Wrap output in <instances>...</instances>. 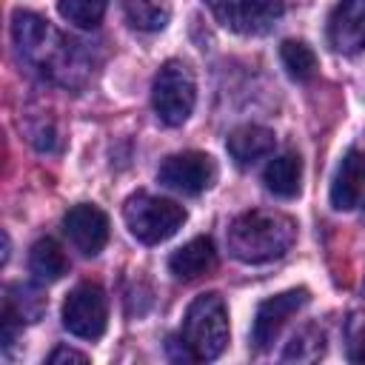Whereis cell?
Returning a JSON list of instances; mask_svg holds the SVG:
<instances>
[{
    "label": "cell",
    "instance_id": "1",
    "mask_svg": "<svg viewBox=\"0 0 365 365\" xmlns=\"http://www.w3.org/2000/svg\"><path fill=\"white\" fill-rule=\"evenodd\" d=\"M11 37L20 60L48 83H57L63 88H80L88 80L91 63L86 51L74 40L63 37L46 17L34 11H14Z\"/></svg>",
    "mask_w": 365,
    "mask_h": 365
},
{
    "label": "cell",
    "instance_id": "2",
    "mask_svg": "<svg viewBox=\"0 0 365 365\" xmlns=\"http://www.w3.org/2000/svg\"><path fill=\"white\" fill-rule=\"evenodd\" d=\"M297 240V222L282 211L251 208L228 228V251L240 262H271L282 257Z\"/></svg>",
    "mask_w": 365,
    "mask_h": 365
},
{
    "label": "cell",
    "instance_id": "3",
    "mask_svg": "<svg viewBox=\"0 0 365 365\" xmlns=\"http://www.w3.org/2000/svg\"><path fill=\"white\" fill-rule=\"evenodd\" d=\"M228 345V308L220 294H200L185 317L180 336L168 339V351L174 359L185 362H208L217 359Z\"/></svg>",
    "mask_w": 365,
    "mask_h": 365
},
{
    "label": "cell",
    "instance_id": "4",
    "mask_svg": "<svg viewBox=\"0 0 365 365\" xmlns=\"http://www.w3.org/2000/svg\"><path fill=\"white\" fill-rule=\"evenodd\" d=\"M123 220L128 225V231L145 242V245H157L168 237L177 234V228H182L185 222V208L177 205L174 200L165 197H154V194H134L125 200L123 205Z\"/></svg>",
    "mask_w": 365,
    "mask_h": 365
},
{
    "label": "cell",
    "instance_id": "5",
    "mask_svg": "<svg viewBox=\"0 0 365 365\" xmlns=\"http://www.w3.org/2000/svg\"><path fill=\"white\" fill-rule=\"evenodd\" d=\"M197 103V83L191 68L182 60H168L154 77L151 86V106L165 125H182Z\"/></svg>",
    "mask_w": 365,
    "mask_h": 365
},
{
    "label": "cell",
    "instance_id": "6",
    "mask_svg": "<svg viewBox=\"0 0 365 365\" xmlns=\"http://www.w3.org/2000/svg\"><path fill=\"white\" fill-rule=\"evenodd\" d=\"M108 322V299L97 282H80L63 302V328L80 339H100Z\"/></svg>",
    "mask_w": 365,
    "mask_h": 365
},
{
    "label": "cell",
    "instance_id": "7",
    "mask_svg": "<svg viewBox=\"0 0 365 365\" xmlns=\"http://www.w3.org/2000/svg\"><path fill=\"white\" fill-rule=\"evenodd\" d=\"M157 180L165 188L177 191V194L197 197V194H202L205 188L214 185L217 163L202 151H180V154H171L160 163Z\"/></svg>",
    "mask_w": 365,
    "mask_h": 365
},
{
    "label": "cell",
    "instance_id": "8",
    "mask_svg": "<svg viewBox=\"0 0 365 365\" xmlns=\"http://www.w3.org/2000/svg\"><path fill=\"white\" fill-rule=\"evenodd\" d=\"M205 6L237 34H265L282 17V0H205Z\"/></svg>",
    "mask_w": 365,
    "mask_h": 365
},
{
    "label": "cell",
    "instance_id": "9",
    "mask_svg": "<svg viewBox=\"0 0 365 365\" xmlns=\"http://www.w3.org/2000/svg\"><path fill=\"white\" fill-rule=\"evenodd\" d=\"M311 294L308 288H291V291H282L277 297H268L259 308H257V317H254V328H251V342L257 351H265L277 342L279 331L285 328V322L299 314L305 305H308Z\"/></svg>",
    "mask_w": 365,
    "mask_h": 365
},
{
    "label": "cell",
    "instance_id": "10",
    "mask_svg": "<svg viewBox=\"0 0 365 365\" xmlns=\"http://www.w3.org/2000/svg\"><path fill=\"white\" fill-rule=\"evenodd\" d=\"M63 231L80 254L97 257L108 242V217L97 205L83 202L68 208V214L63 217Z\"/></svg>",
    "mask_w": 365,
    "mask_h": 365
},
{
    "label": "cell",
    "instance_id": "11",
    "mask_svg": "<svg viewBox=\"0 0 365 365\" xmlns=\"http://www.w3.org/2000/svg\"><path fill=\"white\" fill-rule=\"evenodd\" d=\"M328 43L336 54L365 51V0H339L328 17Z\"/></svg>",
    "mask_w": 365,
    "mask_h": 365
},
{
    "label": "cell",
    "instance_id": "12",
    "mask_svg": "<svg viewBox=\"0 0 365 365\" xmlns=\"http://www.w3.org/2000/svg\"><path fill=\"white\" fill-rule=\"evenodd\" d=\"M362 194H365V154L351 148L336 165L331 182V205L336 211H351L359 205Z\"/></svg>",
    "mask_w": 365,
    "mask_h": 365
},
{
    "label": "cell",
    "instance_id": "13",
    "mask_svg": "<svg viewBox=\"0 0 365 365\" xmlns=\"http://www.w3.org/2000/svg\"><path fill=\"white\" fill-rule=\"evenodd\" d=\"M274 143H277V137H274L271 128H265V125H240L228 134L225 148H228L231 160L245 168V165H254L257 160L268 157L274 151Z\"/></svg>",
    "mask_w": 365,
    "mask_h": 365
},
{
    "label": "cell",
    "instance_id": "14",
    "mask_svg": "<svg viewBox=\"0 0 365 365\" xmlns=\"http://www.w3.org/2000/svg\"><path fill=\"white\" fill-rule=\"evenodd\" d=\"M217 265V251H214V242L208 237H194L191 242H185L182 248H177L171 257H168V268L177 279H200L202 274H208L211 268Z\"/></svg>",
    "mask_w": 365,
    "mask_h": 365
},
{
    "label": "cell",
    "instance_id": "15",
    "mask_svg": "<svg viewBox=\"0 0 365 365\" xmlns=\"http://www.w3.org/2000/svg\"><path fill=\"white\" fill-rule=\"evenodd\" d=\"M262 182L277 197H297L299 194V182H302V160H299V154L297 151H285V154L274 157L262 171Z\"/></svg>",
    "mask_w": 365,
    "mask_h": 365
},
{
    "label": "cell",
    "instance_id": "16",
    "mask_svg": "<svg viewBox=\"0 0 365 365\" xmlns=\"http://www.w3.org/2000/svg\"><path fill=\"white\" fill-rule=\"evenodd\" d=\"M29 268L37 279L43 282H57L66 271H68V257L60 248V242H54L51 237H43L31 245L29 251Z\"/></svg>",
    "mask_w": 365,
    "mask_h": 365
},
{
    "label": "cell",
    "instance_id": "17",
    "mask_svg": "<svg viewBox=\"0 0 365 365\" xmlns=\"http://www.w3.org/2000/svg\"><path fill=\"white\" fill-rule=\"evenodd\" d=\"M3 311H9L11 317H17L20 322H37L46 311V297L26 282H14L6 288V302Z\"/></svg>",
    "mask_w": 365,
    "mask_h": 365
},
{
    "label": "cell",
    "instance_id": "18",
    "mask_svg": "<svg viewBox=\"0 0 365 365\" xmlns=\"http://www.w3.org/2000/svg\"><path fill=\"white\" fill-rule=\"evenodd\" d=\"M325 354V334L317 325H302L282 351V362H317Z\"/></svg>",
    "mask_w": 365,
    "mask_h": 365
},
{
    "label": "cell",
    "instance_id": "19",
    "mask_svg": "<svg viewBox=\"0 0 365 365\" xmlns=\"http://www.w3.org/2000/svg\"><path fill=\"white\" fill-rule=\"evenodd\" d=\"M125 17L140 31H160L165 29L171 11L163 0H125Z\"/></svg>",
    "mask_w": 365,
    "mask_h": 365
},
{
    "label": "cell",
    "instance_id": "20",
    "mask_svg": "<svg viewBox=\"0 0 365 365\" xmlns=\"http://www.w3.org/2000/svg\"><path fill=\"white\" fill-rule=\"evenodd\" d=\"M279 57H282L285 71L299 83H305V80H311L317 74V54L302 40H285L279 46Z\"/></svg>",
    "mask_w": 365,
    "mask_h": 365
},
{
    "label": "cell",
    "instance_id": "21",
    "mask_svg": "<svg viewBox=\"0 0 365 365\" xmlns=\"http://www.w3.org/2000/svg\"><path fill=\"white\" fill-rule=\"evenodd\" d=\"M106 6H108V0H60L57 3L60 17L68 20L71 26H77V29L100 26V20L106 14Z\"/></svg>",
    "mask_w": 365,
    "mask_h": 365
},
{
    "label": "cell",
    "instance_id": "22",
    "mask_svg": "<svg viewBox=\"0 0 365 365\" xmlns=\"http://www.w3.org/2000/svg\"><path fill=\"white\" fill-rule=\"evenodd\" d=\"M345 351L351 362L365 365V311H351L345 319Z\"/></svg>",
    "mask_w": 365,
    "mask_h": 365
},
{
    "label": "cell",
    "instance_id": "23",
    "mask_svg": "<svg viewBox=\"0 0 365 365\" xmlns=\"http://www.w3.org/2000/svg\"><path fill=\"white\" fill-rule=\"evenodd\" d=\"M48 362L51 365H68V362H77V365H86L88 362V356L86 354H80V351H74V348H54L51 354H48Z\"/></svg>",
    "mask_w": 365,
    "mask_h": 365
}]
</instances>
